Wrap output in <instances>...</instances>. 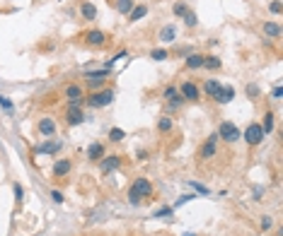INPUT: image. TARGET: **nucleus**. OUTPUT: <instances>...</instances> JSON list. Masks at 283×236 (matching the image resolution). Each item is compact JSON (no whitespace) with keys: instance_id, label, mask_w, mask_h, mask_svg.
Segmentation results:
<instances>
[{"instance_id":"nucleus-1","label":"nucleus","mask_w":283,"mask_h":236,"mask_svg":"<svg viewBox=\"0 0 283 236\" xmlns=\"http://www.w3.org/2000/svg\"><path fill=\"white\" fill-rule=\"evenodd\" d=\"M152 183H150V178H145V176H138L131 185H129V202L131 205H141L145 198H150L152 195Z\"/></svg>"},{"instance_id":"nucleus-2","label":"nucleus","mask_w":283,"mask_h":236,"mask_svg":"<svg viewBox=\"0 0 283 236\" xmlns=\"http://www.w3.org/2000/svg\"><path fill=\"white\" fill-rule=\"evenodd\" d=\"M114 89L112 87H104V89H97V92H90L85 99H82V104L87 106V109H107V106H112L114 104Z\"/></svg>"},{"instance_id":"nucleus-3","label":"nucleus","mask_w":283,"mask_h":236,"mask_svg":"<svg viewBox=\"0 0 283 236\" xmlns=\"http://www.w3.org/2000/svg\"><path fill=\"white\" fill-rule=\"evenodd\" d=\"M215 135H218V140H223V142H227V145H232V142H237V140L242 137L240 128H237L232 120H220Z\"/></svg>"},{"instance_id":"nucleus-4","label":"nucleus","mask_w":283,"mask_h":236,"mask_svg":"<svg viewBox=\"0 0 283 236\" xmlns=\"http://www.w3.org/2000/svg\"><path fill=\"white\" fill-rule=\"evenodd\" d=\"M264 130H262V125L259 123H249L247 128H245V133H242V140L249 145V147H257V145H262L264 142Z\"/></svg>"},{"instance_id":"nucleus-5","label":"nucleus","mask_w":283,"mask_h":236,"mask_svg":"<svg viewBox=\"0 0 283 236\" xmlns=\"http://www.w3.org/2000/svg\"><path fill=\"white\" fill-rule=\"evenodd\" d=\"M82 41H85L87 46L104 49V46L109 44V34H107V32H102V29H90V32H85V34H82Z\"/></svg>"},{"instance_id":"nucleus-6","label":"nucleus","mask_w":283,"mask_h":236,"mask_svg":"<svg viewBox=\"0 0 283 236\" xmlns=\"http://www.w3.org/2000/svg\"><path fill=\"white\" fill-rule=\"evenodd\" d=\"M177 89H179V97H182L184 101L196 104V101L201 99V89H199V87H196V82H191V80H184Z\"/></svg>"},{"instance_id":"nucleus-7","label":"nucleus","mask_w":283,"mask_h":236,"mask_svg":"<svg viewBox=\"0 0 283 236\" xmlns=\"http://www.w3.org/2000/svg\"><path fill=\"white\" fill-rule=\"evenodd\" d=\"M63 97L68 99V106H82V99H85V89H82V84H66L63 87Z\"/></svg>"},{"instance_id":"nucleus-8","label":"nucleus","mask_w":283,"mask_h":236,"mask_svg":"<svg viewBox=\"0 0 283 236\" xmlns=\"http://www.w3.org/2000/svg\"><path fill=\"white\" fill-rule=\"evenodd\" d=\"M215 154H218V135L211 133L208 140H204V145L199 147V154H196V157H199L201 162H206V159H213Z\"/></svg>"},{"instance_id":"nucleus-9","label":"nucleus","mask_w":283,"mask_h":236,"mask_svg":"<svg viewBox=\"0 0 283 236\" xmlns=\"http://www.w3.org/2000/svg\"><path fill=\"white\" fill-rule=\"evenodd\" d=\"M37 133L44 135V137H54L58 133V123L54 116H41L37 120Z\"/></svg>"},{"instance_id":"nucleus-10","label":"nucleus","mask_w":283,"mask_h":236,"mask_svg":"<svg viewBox=\"0 0 283 236\" xmlns=\"http://www.w3.org/2000/svg\"><path fill=\"white\" fill-rule=\"evenodd\" d=\"M58 150H61V142L54 140V137H46L41 145H37V147L32 150V154H46V157H54V154H58Z\"/></svg>"},{"instance_id":"nucleus-11","label":"nucleus","mask_w":283,"mask_h":236,"mask_svg":"<svg viewBox=\"0 0 283 236\" xmlns=\"http://www.w3.org/2000/svg\"><path fill=\"white\" fill-rule=\"evenodd\" d=\"M71 171H73V162L68 159V157L56 159L54 167H51V176L54 178H66V176H71Z\"/></svg>"},{"instance_id":"nucleus-12","label":"nucleus","mask_w":283,"mask_h":236,"mask_svg":"<svg viewBox=\"0 0 283 236\" xmlns=\"http://www.w3.org/2000/svg\"><path fill=\"white\" fill-rule=\"evenodd\" d=\"M121 167V154H104L99 159V171L102 174H112Z\"/></svg>"},{"instance_id":"nucleus-13","label":"nucleus","mask_w":283,"mask_h":236,"mask_svg":"<svg viewBox=\"0 0 283 236\" xmlns=\"http://www.w3.org/2000/svg\"><path fill=\"white\" fill-rule=\"evenodd\" d=\"M63 118H66V125H80L82 120H85V114H82V109L80 106H68L66 109V114H63Z\"/></svg>"},{"instance_id":"nucleus-14","label":"nucleus","mask_w":283,"mask_h":236,"mask_svg":"<svg viewBox=\"0 0 283 236\" xmlns=\"http://www.w3.org/2000/svg\"><path fill=\"white\" fill-rule=\"evenodd\" d=\"M232 99H235V87L223 84V87H220V92L215 94V99H213V101H215V104H230Z\"/></svg>"},{"instance_id":"nucleus-15","label":"nucleus","mask_w":283,"mask_h":236,"mask_svg":"<svg viewBox=\"0 0 283 236\" xmlns=\"http://www.w3.org/2000/svg\"><path fill=\"white\" fill-rule=\"evenodd\" d=\"M80 15H82L85 22H94L97 19V7L92 2H87V0H80Z\"/></svg>"},{"instance_id":"nucleus-16","label":"nucleus","mask_w":283,"mask_h":236,"mask_svg":"<svg viewBox=\"0 0 283 236\" xmlns=\"http://www.w3.org/2000/svg\"><path fill=\"white\" fill-rule=\"evenodd\" d=\"M177 39V27L174 24H165L162 29H160V34H157V41L160 44H170V41H174Z\"/></svg>"},{"instance_id":"nucleus-17","label":"nucleus","mask_w":283,"mask_h":236,"mask_svg":"<svg viewBox=\"0 0 283 236\" xmlns=\"http://www.w3.org/2000/svg\"><path fill=\"white\" fill-rule=\"evenodd\" d=\"M104 154H107V150H104L102 142H92V145L87 147V159H90V162H99Z\"/></svg>"},{"instance_id":"nucleus-18","label":"nucleus","mask_w":283,"mask_h":236,"mask_svg":"<svg viewBox=\"0 0 283 236\" xmlns=\"http://www.w3.org/2000/svg\"><path fill=\"white\" fill-rule=\"evenodd\" d=\"M204 53H189L187 60H184V67L187 70H199V67H204Z\"/></svg>"},{"instance_id":"nucleus-19","label":"nucleus","mask_w":283,"mask_h":236,"mask_svg":"<svg viewBox=\"0 0 283 236\" xmlns=\"http://www.w3.org/2000/svg\"><path fill=\"white\" fill-rule=\"evenodd\" d=\"M145 15H148V5H143V2H136V5H133V10H131L126 17H129V22H141Z\"/></svg>"},{"instance_id":"nucleus-20","label":"nucleus","mask_w":283,"mask_h":236,"mask_svg":"<svg viewBox=\"0 0 283 236\" xmlns=\"http://www.w3.org/2000/svg\"><path fill=\"white\" fill-rule=\"evenodd\" d=\"M262 32H264L269 39H279V36H281V24H279V22H264V24H262Z\"/></svg>"},{"instance_id":"nucleus-21","label":"nucleus","mask_w":283,"mask_h":236,"mask_svg":"<svg viewBox=\"0 0 283 236\" xmlns=\"http://www.w3.org/2000/svg\"><path fill=\"white\" fill-rule=\"evenodd\" d=\"M220 87H223V84H220L218 80H211V77H208V80L204 82V94H206L208 99H215V94L220 92Z\"/></svg>"},{"instance_id":"nucleus-22","label":"nucleus","mask_w":283,"mask_h":236,"mask_svg":"<svg viewBox=\"0 0 283 236\" xmlns=\"http://www.w3.org/2000/svg\"><path fill=\"white\" fill-rule=\"evenodd\" d=\"M172 128H174V120L170 116H160L157 118V133L160 135H170L172 133Z\"/></svg>"},{"instance_id":"nucleus-23","label":"nucleus","mask_w":283,"mask_h":236,"mask_svg":"<svg viewBox=\"0 0 283 236\" xmlns=\"http://www.w3.org/2000/svg\"><path fill=\"white\" fill-rule=\"evenodd\" d=\"M133 5H136V0H116V2H114V7H116L119 15H129V12L133 10Z\"/></svg>"},{"instance_id":"nucleus-24","label":"nucleus","mask_w":283,"mask_h":236,"mask_svg":"<svg viewBox=\"0 0 283 236\" xmlns=\"http://www.w3.org/2000/svg\"><path fill=\"white\" fill-rule=\"evenodd\" d=\"M204 67L215 72V70H220V67H223V60L218 58V56H206V58H204Z\"/></svg>"},{"instance_id":"nucleus-25","label":"nucleus","mask_w":283,"mask_h":236,"mask_svg":"<svg viewBox=\"0 0 283 236\" xmlns=\"http://www.w3.org/2000/svg\"><path fill=\"white\" fill-rule=\"evenodd\" d=\"M259 125H262L264 135H269V133L274 130V114H271V111H266V114H264V120H262Z\"/></svg>"},{"instance_id":"nucleus-26","label":"nucleus","mask_w":283,"mask_h":236,"mask_svg":"<svg viewBox=\"0 0 283 236\" xmlns=\"http://www.w3.org/2000/svg\"><path fill=\"white\" fill-rule=\"evenodd\" d=\"M182 19H184V24H187L189 29H194V27L199 24V17H196V12H194V10H187V15H184Z\"/></svg>"},{"instance_id":"nucleus-27","label":"nucleus","mask_w":283,"mask_h":236,"mask_svg":"<svg viewBox=\"0 0 283 236\" xmlns=\"http://www.w3.org/2000/svg\"><path fill=\"white\" fill-rule=\"evenodd\" d=\"M12 193H15V202L17 205H22V200H24V188H22V183H12Z\"/></svg>"},{"instance_id":"nucleus-28","label":"nucleus","mask_w":283,"mask_h":236,"mask_svg":"<svg viewBox=\"0 0 283 236\" xmlns=\"http://www.w3.org/2000/svg\"><path fill=\"white\" fill-rule=\"evenodd\" d=\"M170 58V51L167 49H152L150 51V60H167Z\"/></svg>"},{"instance_id":"nucleus-29","label":"nucleus","mask_w":283,"mask_h":236,"mask_svg":"<svg viewBox=\"0 0 283 236\" xmlns=\"http://www.w3.org/2000/svg\"><path fill=\"white\" fill-rule=\"evenodd\" d=\"M124 137H126V130H121V128H112L109 130V140L112 142H121Z\"/></svg>"},{"instance_id":"nucleus-30","label":"nucleus","mask_w":283,"mask_h":236,"mask_svg":"<svg viewBox=\"0 0 283 236\" xmlns=\"http://www.w3.org/2000/svg\"><path fill=\"white\" fill-rule=\"evenodd\" d=\"M187 10H189V2H182V0H179V2H174V10H172V12H174V17H184Z\"/></svg>"},{"instance_id":"nucleus-31","label":"nucleus","mask_w":283,"mask_h":236,"mask_svg":"<svg viewBox=\"0 0 283 236\" xmlns=\"http://www.w3.org/2000/svg\"><path fill=\"white\" fill-rule=\"evenodd\" d=\"M172 215H174V207H170V205H167V207H160L152 217H155V219H165V217H172Z\"/></svg>"},{"instance_id":"nucleus-32","label":"nucleus","mask_w":283,"mask_h":236,"mask_svg":"<svg viewBox=\"0 0 283 236\" xmlns=\"http://www.w3.org/2000/svg\"><path fill=\"white\" fill-rule=\"evenodd\" d=\"M259 227H262V232H269V229L274 227V217H271V215H264V217L259 219Z\"/></svg>"},{"instance_id":"nucleus-33","label":"nucleus","mask_w":283,"mask_h":236,"mask_svg":"<svg viewBox=\"0 0 283 236\" xmlns=\"http://www.w3.org/2000/svg\"><path fill=\"white\" fill-rule=\"evenodd\" d=\"M49 195H51V200H54L56 205H63V202H66V198H63V193H61L58 188H51V193H49Z\"/></svg>"},{"instance_id":"nucleus-34","label":"nucleus","mask_w":283,"mask_h":236,"mask_svg":"<svg viewBox=\"0 0 283 236\" xmlns=\"http://www.w3.org/2000/svg\"><path fill=\"white\" fill-rule=\"evenodd\" d=\"M0 106H2L5 111H12V109H15V104H12V101L5 97V94H0Z\"/></svg>"},{"instance_id":"nucleus-35","label":"nucleus","mask_w":283,"mask_h":236,"mask_svg":"<svg viewBox=\"0 0 283 236\" xmlns=\"http://www.w3.org/2000/svg\"><path fill=\"white\" fill-rule=\"evenodd\" d=\"M189 188H194V190H199L201 195H208V188H206V185H201V183H194V181H189Z\"/></svg>"},{"instance_id":"nucleus-36","label":"nucleus","mask_w":283,"mask_h":236,"mask_svg":"<svg viewBox=\"0 0 283 236\" xmlns=\"http://www.w3.org/2000/svg\"><path fill=\"white\" fill-rule=\"evenodd\" d=\"M269 10H271V15H281V0H274L271 5H269Z\"/></svg>"},{"instance_id":"nucleus-37","label":"nucleus","mask_w":283,"mask_h":236,"mask_svg":"<svg viewBox=\"0 0 283 236\" xmlns=\"http://www.w3.org/2000/svg\"><path fill=\"white\" fill-rule=\"evenodd\" d=\"M247 92H249L252 97H259V87H257V84H249V87H247Z\"/></svg>"},{"instance_id":"nucleus-38","label":"nucleus","mask_w":283,"mask_h":236,"mask_svg":"<svg viewBox=\"0 0 283 236\" xmlns=\"http://www.w3.org/2000/svg\"><path fill=\"white\" fill-rule=\"evenodd\" d=\"M194 198H196V195H191V193H189V195H184V198H182V200H179V202H177V205H184V202H187V200H194Z\"/></svg>"},{"instance_id":"nucleus-39","label":"nucleus","mask_w":283,"mask_h":236,"mask_svg":"<svg viewBox=\"0 0 283 236\" xmlns=\"http://www.w3.org/2000/svg\"><path fill=\"white\" fill-rule=\"evenodd\" d=\"M271 97H274V99H281V87H276V89H274V94H271Z\"/></svg>"}]
</instances>
